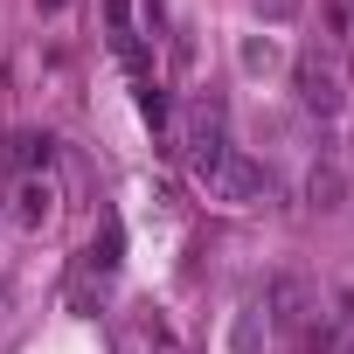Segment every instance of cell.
I'll return each mask as SVG.
<instances>
[{"label": "cell", "instance_id": "1", "mask_svg": "<svg viewBox=\"0 0 354 354\" xmlns=\"http://www.w3.org/2000/svg\"><path fill=\"white\" fill-rule=\"evenodd\" d=\"M230 132H223V111L216 104H195L188 111V167H195V181H216V167L230 160Z\"/></svg>", "mask_w": 354, "mask_h": 354}, {"label": "cell", "instance_id": "2", "mask_svg": "<svg viewBox=\"0 0 354 354\" xmlns=\"http://www.w3.org/2000/svg\"><path fill=\"white\" fill-rule=\"evenodd\" d=\"M264 313H271V326H278V333H299V326H306V313H313L306 278H299V271H278V278H271V292H264Z\"/></svg>", "mask_w": 354, "mask_h": 354}, {"label": "cell", "instance_id": "3", "mask_svg": "<svg viewBox=\"0 0 354 354\" xmlns=\"http://www.w3.org/2000/svg\"><path fill=\"white\" fill-rule=\"evenodd\" d=\"M209 188H216L223 202H257V195L271 188V174H264L257 160H243V153H230V160L216 167V181H209Z\"/></svg>", "mask_w": 354, "mask_h": 354}, {"label": "cell", "instance_id": "4", "mask_svg": "<svg viewBox=\"0 0 354 354\" xmlns=\"http://www.w3.org/2000/svg\"><path fill=\"white\" fill-rule=\"evenodd\" d=\"M299 97L313 111H340V70L326 56H299Z\"/></svg>", "mask_w": 354, "mask_h": 354}, {"label": "cell", "instance_id": "5", "mask_svg": "<svg viewBox=\"0 0 354 354\" xmlns=\"http://www.w3.org/2000/svg\"><path fill=\"white\" fill-rule=\"evenodd\" d=\"M21 216H28V223L49 216V181H28V188H21Z\"/></svg>", "mask_w": 354, "mask_h": 354}, {"label": "cell", "instance_id": "6", "mask_svg": "<svg viewBox=\"0 0 354 354\" xmlns=\"http://www.w3.org/2000/svg\"><path fill=\"white\" fill-rule=\"evenodd\" d=\"M313 202H319V209H333V202H340V174H333V167H319V174H313Z\"/></svg>", "mask_w": 354, "mask_h": 354}, {"label": "cell", "instance_id": "7", "mask_svg": "<svg viewBox=\"0 0 354 354\" xmlns=\"http://www.w3.org/2000/svg\"><path fill=\"white\" fill-rule=\"evenodd\" d=\"M257 15H264V21H292V15H299V0H257Z\"/></svg>", "mask_w": 354, "mask_h": 354}, {"label": "cell", "instance_id": "8", "mask_svg": "<svg viewBox=\"0 0 354 354\" xmlns=\"http://www.w3.org/2000/svg\"><path fill=\"white\" fill-rule=\"evenodd\" d=\"M42 8H49V15H56V8H63V0H42Z\"/></svg>", "mask_w": 354, "mask_h": 354}]
</instances>
